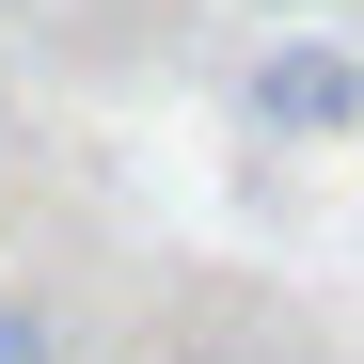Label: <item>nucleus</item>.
<instances>
[{
	"instance_id": "1",
	"label": "nucleus",
	"mask_w": 364,
	"mask_h": 364,
	"mask_svg": "<svg viewBox=\"0 0 364 364\" xmlns=\"http://www.w3.org/2000/svg\"><path fill=\"white\" fill-rule=\"evenodd\" d=\"M254 111L285 143H333V127H364V64H348V48H269V64H254Z\"/></svg>"
},
{
	"instance_id": "2",
	"label": "nucleus",
	"mask_w": 364,
	"mask_h": 364,
	"mask_svg": "<svg viewBox=\"0 0 364 364\" xmlns=\"http://www.w3.org/2000/svg\"><path fill=\"white\" fill-rule=\"evenodd\" d=\"M0 364H64V333L32 317V285H0Z\"/></svg>"
}]
</instances>
